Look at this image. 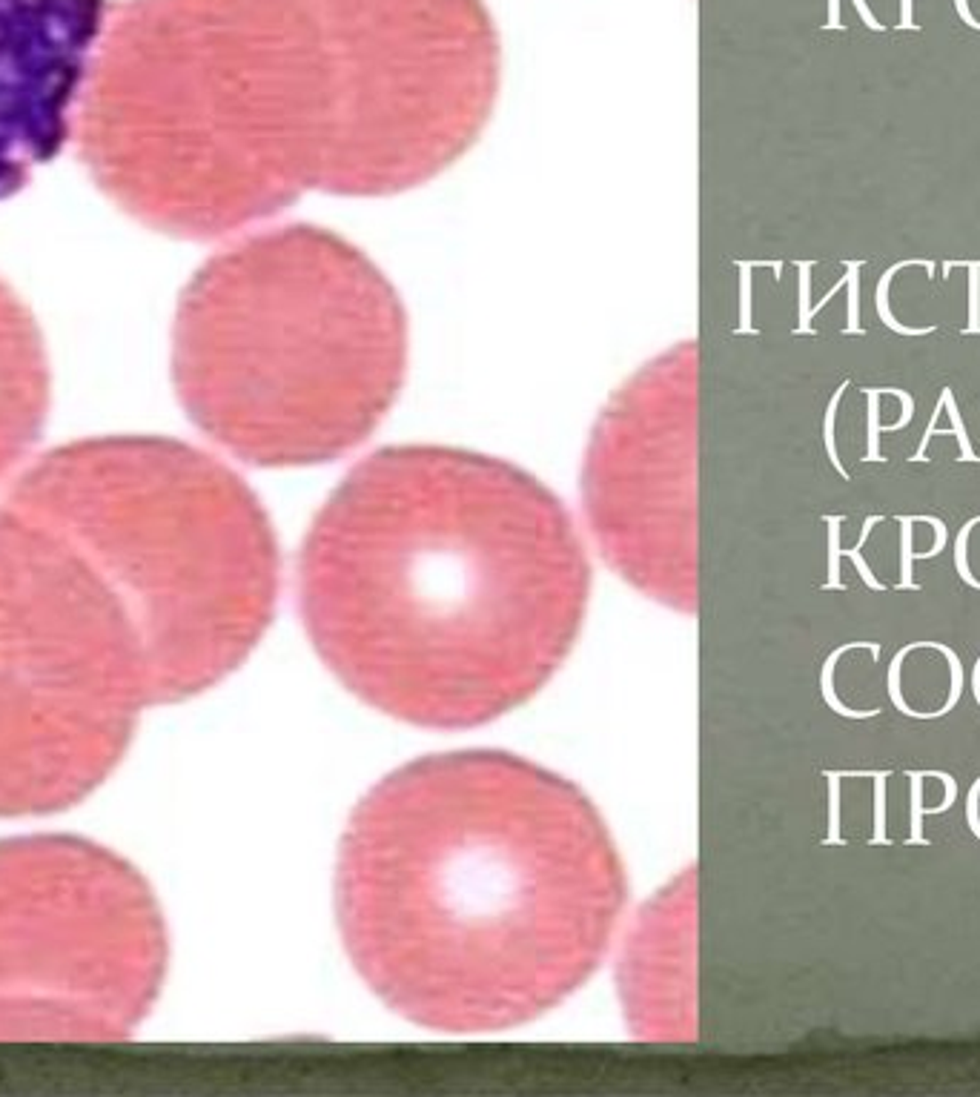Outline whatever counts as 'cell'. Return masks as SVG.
Segmentation results:
<instances>
[{
	"label": "cell",
	"mask_w": 980,
	"mask_h": 1097,
	"mask_svg": "<svg viewBox=\"0 0 980 1097\" xmlns=\"http://www.w3.org/2000/svg\"><path fill=\"white\" fill-rule=\"evenodd\" d=\"M485 0H124L75 115L98 189L210 241L299 198H387L447 172L494 118Z\"/></svg>",
	"instance_id": "6da1fadb"
},
{
	"label": "cell",
	"mask_w": 980,
	"mask_h": 1097,
	"mask_svg": "<svg viewBox=\"0 0 980 1097\" xmlns=\"http://www.w3.org/2000/svg\"><path fill=\"white\" fill-rule=\"evenodd\" d=\"M628 897L597 805L505 751L430 754L361 797L335 866L347 957L405 1021L485 1035L599 969Z\"/></svg>",
	"instance_id": "7a4b0ae2"
},
{
	"label": "cell",
	"mask_w": 980,
	"mask_h": 1097,
	"mask_svg": "<svg viewBox=\"0 0 980 1097\" xmlns=\"http://www.w3.org/2000/svg\"><path fill=\"white\" fill-rule=\"evenodd\" d=\"M295 573L321 662L422 728H476L525 705L571 653L590 593L553 490L438 444L358 461L316 513Z\"/></svg>",
	"instance_id": "3957f363"
},
{
	"label": "cell",
	"mask_w": 980,
	"mask_h": 1097,
	"mask_svg": "<svg viewBox=\"0 0 980 1097\" xmlns=\"http://www.w3.org/2000/svg\"><path fill=\"white\" fill-rule=\"evenodd\" d=\"M402 295L353 241L287 224L213 255L178 301L173 381L189 421L255 468L341 459L407 376Z\"/></svg>",
	"instance_id": "277c9868"
},
{
	"label": "cell",
	"mask_w": 980,
	"mask_h": 1097,
	"mask_svg": "<svg viewBox=\"0 0 980 1097\" xmlns=\"http://www.w3.org/2000/svg\"><path fill=\"white\" fill-rule=\"evenodd\" d=\"M95 567L133 625L152 702L229 677L273 622L278 545L261 501L204 450L155 436L63 444L9 493Z\"/></svg>",
	"instance_id": "5b68a950"
},
{
	"label": "cell",
	"mask_w": 980,
	"mask_h": 1097,
	"mask_svg": "<svg viewBox=\"0 0 980 1097\" xmlns=\"http://www.w3.org/2000/svg\"><path fill=\"white\" fill-rule=\"evenodd\" d=\"M133 625L72 541L0 508V817L60 811L107 780L149 705Z\"/></svg>",
	"instance_id": "8992f818"
},
{
	"label": "cell",
	"mask_w": 980,
	"mask_h": 1097,
	"mask_svg": "<svg viewBox=\"0 0 980 1097\" xmlns=\"http://www.w3.org/2000/svg\"><path fill=\"white\" fill-rule=\"evenodd\" d=\"M164 972L161 909L126 860L81 837L0 843V1040H121Z\"/></svg>",
	"instance_id": "52a82bcc"
},
{
	"label": "cell",
	"mask_w": 980,
	"mask_h": 1097,
	"mask_svg": "<svg viewBox=\"0 0 980 1097\" xmlns=\"http://www.w3.org/2000/svg\"><path fill=\"white\" fill-rule=\"evenodd\" d=\"M694 387L691 344L639 367L602 410L582 468L585 516L602 559L682 613L696 605Z\"/></svg>",
	"instance_id": "ba28073f"
},
{
	"label": "cell",
	"mask_w": 980,
	"mask_h": 1097,
	"mask_svg": "<svg viewBox=\"0 0 980 1097\" xmlns=\"http://www.w3.org/2000/svg\"><path fill=\"white\" fill-rule=\"evenodd\" d=\"M103 23V0H0V201L69 140Z\"/></svg>",
	"instance_id": "9c48e42d"
},
{
	"label": "cell",
	"mask_w": 980,
	"mask_h": 1097,
	"mask_svg": "<svg viewBox=\"0 0 980 1097\" xmlns=\"http://www.w3.org/2000/svg\"><path fill=\"white\" fill-rule=\"evenodd\" d=\"M694 885L682 874L645 906L619 963V995L628 1026L642 1040L694 1035L691 1000Z\"/></svg>",
	"instance_id": "30bf717a"
},
{
	"label": "cell",
	"mask_w": 980,
	"mask_h": 1097,
	"mask_svg": "<svg viewBox=\"0 0 980 1097\" xmlns=\"http://www.w3.org/2000/svg\"><path fill=\"white\" fill-rule=\"evenodd\" d=\"M49 410V364L37 321L0 278V479L41 438Z\"/></svg>",
	"instance_id": "8fae6325"
},
{
	"label": "cell",
	"mask_w": 980,
	"mask_h": 1097,
	"mask_svg": "<svg viewBox=\"0 0 980 1097\" xmlns=\"http://www.w3.org/2000/svg\"><path fill=\"white\" fill-rule=\"evenodd\" d=\"M829 522V548H831V559H829V585L825 588H840V590H846V585L840 582V571H837V562H840V557H846V559H851L855 562V567H857V573H860V579L863 582H866L872 590H886V585L880 582V579H877L874 573H872V567H869V562L863 559V545H866V539H869V533H872V527H877L883 522V516H872V519H866L863 522V531H860V539H857V545L851 548V550H846V548H840V522L843 519H837V516H831V519H825Z\"/></svg>",
	"instance_id": "7c38bea8"
},
{
	"label": "cell",
	"mask_w": 980,
	"mask_h": 1097,
	"mask_svg": "<svg viewBox=\"0 0 980 1097\" xmlns=\"http://www.w3.org/2000/svg\"><path fill=\"white\" fill-rule=\"evenodd\" d=\"M935 436H954V438H958V444H960V459H963V461H980L977 453L972 450L969 433H966V424H963V419H960V407H958V402H954V393L949 396V428H940L937 416L932 412V419H928V428H926V433H923V438H920V447H918V453L912 456V461H926L928 444L935 442Z\"/></svg>",
	"instance_id": "4fadbf2b"
},
{
	"label": "cell",
	"mask_w": 980,
	"mask_h": 1097,
	"mask_svg": "<svg viewBox=\"0 0 980 1097\" xmlns=\"http://www.w3.org/2000/svg\"><path fill=\"white\" fill-rule=\"evenodd\" d=\"M900 590H920V585L914 582L912 576V567H914V545H912V527L914 519L912 516H900Z\"/></svg>",
	"instance_id": "5bb4252c"
},
{
	"label": "cell",
	"mask_w": 980,
	"mask_h": 1097,
	"mask_svg": "<svg viewBox=\"0 0 980 1097\" xmlns=\"http://www.w3.org/2000/svg\"><path fill=\"white\" fill-rule=\"evenodd\" d=\"M892 777L888 771H874V837H872V845H883L888 843L886 837V780Z\"/></svg>",
	"instance_id": "9a60e30c"
},
{
	"label": "cell",
	"mask_w": 980,
	"mask_h": 1097,
	"mask_svg": "<svg viewBox=\"0 0 980 1097\" xmlns=\"http://www.w3.org/2000/svg\"><path fill=\"white\" fill-rule=\"evenodd\" d=\"M966 284H969V318H966V332H980V261L963 264Z\"/></svg>",
	"instance_id": "2e32d148"
},
{
	"label": "cell",
	"mask_w": 980,
	"mask_h": 1097,
	"mask_svg": "<svg viewBox=\"0 0 980 1097\" xmlns=\"http://www.w3.org/2000/svg\"><path fill=\"white\" fill-rule=\"evenodd\" d=\"M909 780H912V834H909V843H918L926 845L928 840L923 837V814H920V782H923V771H909Z\"/></svg>",
	"instance_id": "e0dca14e"
},
{
	"label": "cell",
	"mask_w": 980,
	"mask_h": 1097,
	"mask_svg": "<svg viewBox=\"0 0 980 1097\" xmlns=\"http://www.w3.org/2000/svg\"><path fill=\"white\" fill-rule=\"evenodd\" d=\"M855 6H857L860 18H863V23L869 26V29H874V32H883V29H886V26L874 18V12L869 9L866 0H855ZM837 15H840V0H831V15H829V23H825L829 29H843V23H840V18H837Z\"/></svg>",
	"instance_id": "ac0fdd59"
},
{
	"label": "cell",
	"mask_w": 980,
	"mask_h": 1097,
	"mask_svg": "<svg viewBox=\"0 0 980 1097\" xmlns=\"http://www.w3.org/2000/svg\"><path fill=\"white\" fill-rule=\"evenodd\" d=\"M825 777L831 780V791H829V797H831V837H829V843H840V837H837V829H840V773H825Z\"/></svg>",
	"instance_id": "d6986e66"
},
{
	"label": "cell",
	"mask_w": 980,
	"mask_h": 1097,
	"mask_svg": "<svg viewBox=\"0 0 980 1097\" xmlns=\"http://www.w3.org/2000/svg\"><path fill=\"white\" fill-rule=\"evenodd\" d=\"M897 29H918L914 23V0H900V23Z\"/></svg>",
	"instance_id": "ffe728a7"
},
{
	"label": "cell",
	"mask_w": 980,
	"mask_h": 1097,
	"mask_svg": "<svg viewBox=\"0 0 980 1097\" xmlns=\"http://www.w3.org/2000/svg\"><path fill=\"white\" fill-rule=\"evenodd\" d=\"M972 688H975V700L980 705V660L975 662V677H972Z\"/></svg>",
	"instance_id": "44dd1931"
}]
</instances>
